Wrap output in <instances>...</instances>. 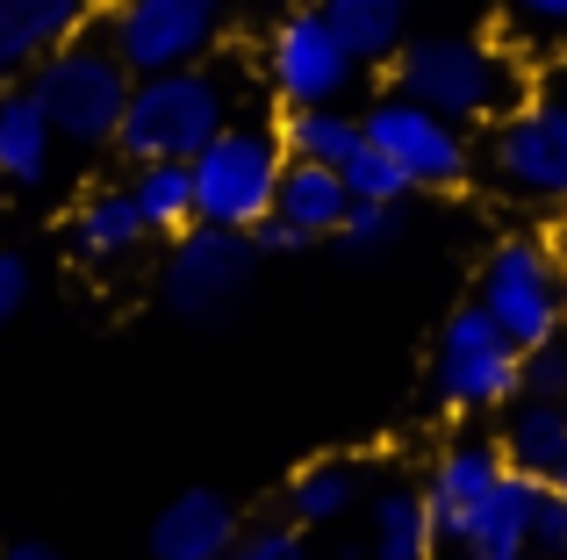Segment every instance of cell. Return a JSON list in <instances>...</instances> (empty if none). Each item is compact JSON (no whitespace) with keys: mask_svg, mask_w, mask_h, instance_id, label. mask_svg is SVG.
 <instances>
[{"mask_svg":"<svg viewBox=\"0 0 567 560\" xmlns=\"http://www.w3.org/2000/svg\"><path fill=\"white\" fill-rule=\"evenodd\" d=\"M388 80H395V94L439 108L445 123H460V129L467 123H503L511 108L532 101L511 51H496V43H482V37H453V29L410 37L395 51V65H388Z\"/></svg>","mask_w":567,"mask_h":560,"instance_id":"6da1fadb","label":"cell"},{"mask_svg":"<svg viewBox=\"0 0 567 560\" xmlns=\"http://www.w3.org/2000/svg\"><path fill=\"white\" fill-rule=\"evenodd\" d=\"M237 123V86L223 65H173V72H144L130 86L123 129H115V152L130 166H152V158H194L202 144H216Z\"/></svg>","mask_w":567,"mask_h":560,"instance_id":"7a4b0ae2","label":"cell"},{"mask_svg":"<svg viewBox=\"0 0 567 560\" xmlns=\"http://www.w3.org/2000/svg\"><path fill=\"white\" fill-rule=\"evenodd\" d=\"M29 94L43 101V115H51L58 144H72V152H109L115 129H123V108H130V86H137V72L115 58L109 37H65L58 51H43L37 65H29Z\"/></svg>","mask_w":567,"mask_h":560,"instance_id":"3957f363","label":"cell"},{"mask_svg":"<svg viewBox=\"0 0 567 560\" xmlns=\"http://www.w3.org/2000/svg\"><path fill=\"white\" fill-rule=\"evenodd\" d=\"M187 173H194V224L259 230L274 216L280 173H288V144L266 123H230L216 144H202L187 158Z\"/></svg>","mask_w":567,"mask_h":560,"instance_id":"277c9868","label":"cell"},{"mask_svg":"<svg viewBox=\"0 0 567 560\" xmlns=\"http://www.w3.org/2000/svg\"><path fill=\"white\" fill-rule=\"evenodd\" d=\"M259 72H266V86H274L280 108H331V101H346V86L360 80V58H352V43L338 37V22H331L323 0H288L280 22L266 29Z\"/></svg>","mask_w":567,"mask_h":560,"instance_id":"5b68a950","label":"cell"},{"mask_svg":"<svg viewBox=\"0 0 567 560\" xmlns=\"http://www.w3.org/2000/svg\"><path fill=\"white\" fill-rule=\"evenodd\" d=\"M259 238L251 230H216L194 224L166 245V267H158V302L181 323H223L259 280Z\"/></svg>","mask_w":567,"mask_h":560,"instance_id":"8992f818","label":"cell"},{"mask_svg":"<svg viewBox=\"0 0 567 560\" xmlns=\"http://www.w3.org/2000/svg\"><path fill=\"white\" fill-rule=\"evenodd\" d=\"M517 366H525V345H517L482 302H467V309H453L445 331H439L431 395H439L453 417H482V409L517 403Z\"/></svg>","mask_w":567,"mask_h":560,"instance_id":"52a82bcc","label":"cell"},{"mask_svg":"<svg viewBox=\"0 0 567 560\" xmlns=\"http://www.w3.org/2000/svg\"><path fill=\"white\" fill-rule=\"evenodd\" d=\"M488 180L532 209H567V94H532L488 129Z\"/></svg>","mask_w":567,"mask_h":560,"instance_id":"ba28073f","label":"cell"},{"mask_svg":"<svg viewBox=\"0 0 567 560\" xmlns=\"http://www.w3.org/2000/svg\"><path fill=\"white\" fill-rule=\"evenodd\" d=\"M223 22H230V0H109L101 14V37L115 43L130 72H173V65H202L216 51Z\"/></svg>","mask_w":567,"mask_h":560,"instance_id":"9c48e42d","label":"cell"},{"mask_svg":"<svg viewBox=\"0 0 567 560\" xmlns=\"http://www.w3.org/2000/svg\"><path fill=\"white\" fill-rule=\"evenodd\" d=\"M474 302L517 338V345H539V338L560 331L567 309V273H560V245L554 238H503L496 252L482 259V288Z\"/></svg>","mask_w":567,"mask_h":560,"instance_id":"30bf717a","label":"cell"},{"mask_svg":"<svg viewBox=\"0 0 567 560\" xmlns=\"http://www.w3.org/2000/svg\"><path fill=\"white\" fill-rule=\"evenodd\" d=\"M360 123H367V144H381V152L410 173V187H424V195H453V187H467L474 166H482L467 129L445 123L439 108H424V101H410V94H381Z\"/></svg>","mask_w":567,"mask_h":560,"instance_id":"8fae6325","label":"cell"},{"mask_svg":"<svg viewBox=\"0 0 567 560\" xmlns=\"http://www.w3.org/2000/svg\"><path fill=\"white\" fill-rule=\"evenodd\" d=\"M503 481V446L496 438H453V446L431 460L424 475V504H431V525H439V539L453 547L460 525L482 510V496Z\"/></svg>","mask_w":567,"mask_h":560,"instance_id":"7c38bea8","label":"cell"},{"mask_svg":"<svg viewBox=\"0 0 567 560\" xmlns=\"http://www.w3.org/2000/svg\"><path fill=\"white\" fill-rule=\"evenodd\" d=\"M237 532H245V518H237V504L223 489H181L166 510L152 518V560H223L237 547Z\"/></svg>","mask_w":567,"mask_h":560,"instance_id":"4fadbf2b","label":"cell"},{"mask_svg":"<svg viewBox=\"0 0 567 560\" xmlns=\"http://www.w3.org/2000/svg\"><path fill=\"white\" fill-rule=\"evenodd\" d=\"M539 489L546 481L503 467V481L482 496V510L460 525V539H453L460 560H532V510H539Z\"/></svg>","mask_w":567,"mask_h":560,"instance_id":"5bb4252c","label":"cell"},{"mask_svg":"<svg viewBox=\"0 0 567 560\" xmlns=\"http://www.w3.org/2000/svg\"><path fill=\"white\" fill-rule=\"evenodd\" d=\"M86 14H94V0H0V86L65 37H80Z\"/></svg>","mask_w":567,"mask_h":560,"instance_id":"9a60e30c","label":"cell"},{"mask_svg":"<svg viewBox=\"0 0 567 560\" xmlns=\"http://www.w3.org/2000/svg\"><path fill=\"white\" fill-rule=\"evenodd\" d=\"M144 238H152V230H144L130 187H94L65 224V245H72L80 267H123L130 252H144Z\"/></svg>","mask_w":567,"mask_h":560,"instance_id":"2e32d148","label":"cell"},{"mask_svg":"<svg viewBox=\"0 0 567 560\" xmlns=\"http://www.w3.org/2000/svg\"><path fill=\"white\" fill-rule=\"evenodd\" d=\"M58 158V129L29 86H0V187H43Z\"/></svg>","mask_w":567,"mask_h":560,"instance_id":"e0dca14e","label":"cell"},{"mask_svg":"<svg viewBox=\"0 0 567 560\" xmlns=\"http://www.w3.org/2000/svg\"><path fill=\"white\" fill-rule=\"evenodd\" d=\"M503 467H517V475L546 481L554 489L560 467H567V403H539V395H517L511 417H503Z\"/></svg>","mask_w":567,"mask_h":560,"instance_id":"ac0fdd59","label":"cell"},{"mask_svg":"<svg viewBox=\"0 0 567 560\" xmlns=\"http://www.w3.org/2000/svg\"><path fill=\"white\" fill-rule=\"evenodd\" d=\"M346 209H352L346 173H338V166H317V158H288V173H280V195H274V216H280V224L302 230V238L317 245V238H338Z\"/></svg>","mask_w":567,"mask_h":560,"instance_id":"d6986e66","label":"cell"},{"mask_svg":"<svg viewBox=\"0 0 567 560\" xmlns=\"http://www.w3.org/2000/svg\"><path fill=\"white\" fill-rule=\"evenodd\" d=\"M439 525H431L424 489H381L367 496V560H431Z\"/></svg>","mask_w":567,"mask_h":560,"instance_id":"ffe728a7","label":"cell"},{"mask_svg":"<svg viewBox=\"0 0 567 560\" xmlns=\"http://www.w3.org/2000/svg\"><path fill=\"white\" fill-rule=\"evenodd\" d=\"M352 504H360V467L352 460H309L280 489V510H288L295 532H323V525L352 518Z\"/></svg>","mask_w":567,"mask_h":560,"instance_id":"44dd1931","label":"cell"},{"mask_svg":"<svg viewBox=\"0 0 567 560\" xmlns=\"http://www.w3.org/2000/svg\"><path fill=\"white\" fill-rule=\"evenodd\" d=\"M331 8V22H338V37L352 43V58H360V72L367 65H395V51L410 43V0H323Z\"/></svg>","mask_w":567,"mask_h":560,"instance_id":"7402d4cb","label":"cell"},{"mask_svg":"<svg viewBox=\"0 0 567 560\" xmlns=\"http://www.w3.org/2000/svg\"><path fill=\"white\" fill-rule=\"evenodd\" d=\"M130 201H137V216H144L152 238H181V230H194V173H187V158L130 166Z\"/></svg>","mask_w":567,"mask_h":560,"instance_id":"603a6c76","label":"cell"},{"mask_svg":"<svg viewBox=\"0 0 567 560\" xmlns=\"http://www.w3.org/2000/svg\"><path fill=\"white\" fill-rule=\"evenodd\" d=\"M280 144L288 158H317V166H346L352 152L367 144V123L352 108H280Z\"/></svg>","mask_w":567,"mask_h":560,"instance_id":"cb8c5ba5","label":"cell"},{"mask_svg":"<svg viewBox=\"0 0 567 560\" xmlns=\"http://www.w3.org/2000/svg\"><path fill=\"white\" fill-rule=\"evenodd\" d=\"M338 173H346V195H352V201H410V195H416L410 173H402L395 158L381 152V144H360V152H352Z\"/></svg>","mask_w":567,"mask_h":560,"instance_id":"d4e9b609","label":"cell"},{"mask_svg":"<svg viewBox=\"0 0 567 560\" xmlns=\"http://www.w3.org/2000/svg\"><path fill=\"white\" fill-rule=\"evenodd\" d=\"M395 238H402V201H352L346 224H338V245H346L352 259H374Z\"/></svg>","mask_w":567,"mask_h":560,"instance_id":"484cf974","label":"cell"},{"mask_svg":"<svg viewBox=\"0 0 567 560\" xmlns=\"http://www.w3.org/2000/svg\"><path fill=\"white\" fill-rule=\"evenodd\" d=\"M503 29L525 51H560L567 43V0H503Z\"/></svg>","mask_w":567,"mask_h":560,"instance_id":"4316f807","label":"cell"},{"mask_svg":"<svg viewBox=\"0 0 567 560\" xmlns=\"http://www.w3.org/2000/svg\"><path fill=\"white\" fill-rule=\"evenodd\" d=\"M517 395H539V403H567V323L539 345H525V366H517Z\"/></svg>","mask_w":567,"mask_h":560,"instance_id":"83f0119b","label":"cell"},{"mask_svg":"<svg viewBox=\"0 0 567 560\" xmlns=\"http://www.w3.org/2000/svg\"><path fill=\"white\" fill-rule=\"evenodd\" d=\"M223 560H309V547H302V532L280 518V525H245L237 547L223 553Z\"/></svg>","mask_w":567,"mask_h":560,"instance_id":"f1b7e54d","label":"cell"},{"mask_svg":"<svg viewBox=\"0 0 567 560\" xmlns=\"http://www.w3.org/2000/svg\"><path fill=\"white\" fill-rule=\"evenodd\" d=\"M532 560H567V496L539 489V510H532Z\"/></svg>","mask_w":567,"mask_h":560,"instance_id":"f546056e","label":"cell"},{"mask_svg":"<svg viewBox=\"0 0 567 560\" xmlns=\"http://www.w3.org/2000/svg\"><path fill=\"white\" fill-rule=\"evenodd\" d=\"M22 302H29V259L22 252H0V331L22 317Z\"/></svg>","mask_w":567,"mask_h":560,"instance_id":"4dcf8cb0","label":"cell"},{"mask_svg":"<svg viewBox=\"0 0 567 560\" xmlns=\"http://www.w3.org/2000/svg\"><path fill=\"white\" fill-rule=\"evenodd\" d=\"M251 238H259V252H266V259H288V252H309V238H302V230H288V224H280V216H266V224L251 230Z\"/></svg>","mask_w":567,"mask_h":560,"instance_id":"1f68e13d","label":"cell"},{"mask_svg":"<svg viewBox=\"0 0 567 560\" xmlns=\"http://www.w3.org/2000/svg\"><path fill=\"white\" fill-rule=\"evenodd\" d=\"M0 560H65V553L43 547V539H14V547H0Z\"/></svg>","mask_w":567,"mask_h":560,"instance_id":"d6a6232c","label":"cell"},{"mask_svg":"<svg viewBox=\"0 0 567 560\" xmlns=\"http://www.w3.org/2000/svg\"><path fill=\"white\" fill-rule=\"evenodd\" d=\"M554 80H560V94H567V43L554 51Z\"/></svg>","mask_w":567,"mask_h":560,"instance_id":"836d02e7","label":"cell"},{"mask_svg":"<svg viewBox=\"0 0 567 560\" xmlns=\"http://www.w3.org/2000/svg\"><path fill=\"white\" fill-rule=\"evenodd\" d=\"M554 489H560V496H567V467H560V481H554Z\"/></svg>","mask_w":567,"mask_h":560,"instance_id":"e575fe53","label":"cell"},{"mask_svg":"<svg viewBox=\"0 0 567 560\" xmlns=\"http://www.w3.org/2000/svg\"><path fill=\"white\" fill-rule=\"evenodd\" d=\"M410 8H416V0H410Z\"/></svg>","mask_w":567,"mask_h":560,"instance_id":"d590c367","label":"cell"},{"mask_svg":"<svg viewBox=\"0 0 567 560\" xmlns=\"http://www.w3.org/2000/svg\"><path fill=\"white\" fill-rule=\"evenodd\" d=\"M560 317H567V309H560Z\"/></svg>","mask_w":567,"mask_h":560,"instance_id":"8d00e7d4","label":"cell"}]
</instances>
